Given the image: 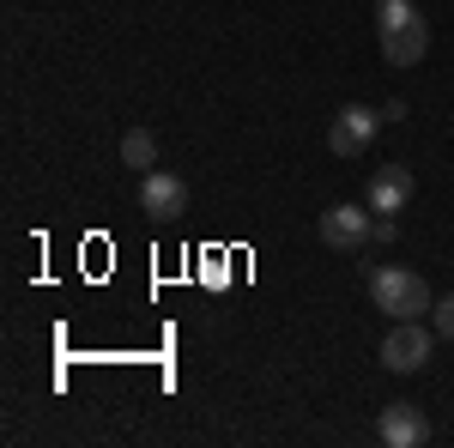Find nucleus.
<instances>
[{"mask_svg":"<svg viewBox=\"0 0 454 448\" xmlns=\"http://www.w3.org/2000/svg\"><path fill=\"white\" fill-rule=\"evenodd\" d=\"M121 164H134V170H152V164H158V139L145 134V128H128V134H121Z\"/></svg>","mask_w":454,"mask_h":448,"instance_id":"9","label":"nucleus"},{"mask_svg":"<svg viewBox=\"0 0 454 448\" xmlns=\"http://www.w3.org/2000/svg\"><path fill=\"white\" fill-rule=\"evenodd\" d=\"M430 321H436V340H454V297H442V303L430 310Z\"/></svg>","mask_w":454,"mask_h":448,"instance_id":"10","label":"nucleus"},{"mask_svg":"<svg viewBox=\"0 0 454 448\" xmlns=\"http://www.w3.org/2000/svg\"><path fill=\"white\" fill-rule=\"evenodd\" d=\"M376 6H382V0H376Z\"/></svg>","mask_w":454,"mask_h":448,"instance_id":"11","label":"nucleus"},{"mask_svg":"<svg viewBox=\"0 0 454 448\" xmlns=\"http://www.w3.org/2000/svg\"><path fill=\"white\" fill-rule=\"evenodd\" d=\"M376 237V218H370V212L364 207H327L321 212V242H327V248H364V242Z\"/></svg>","mask_w":454,"mask_h":448,"instance_id":"5","label":"nucleus"},{"mask_svg":"<svg viewBox=\"0 0 454 448\" xmlns=\"http://www.w3.org/2000/svg\"><path fill=\"white\" fill-rule=\"evenodd\" d=\"M412 170L406 164H382V170L370 176V212H382V218H394V212H406V200H412Z\"/></svg>","mask_w":454,"mask_h":448,"instance_id":"8","label":"nucleus"},{"mask_svg":"<svg viewBox=\"0 0 454 448\" xmlns=\"http://www.w3.org/2000/svg\"><path fill=\"white\" fill-rule=\"evenodd\" d=\"M370 297H376V310L394 315V321H419L424 310H436V303H430V285H424L419 273H406V267L370 273Z\"/></svg>","mask_w":454,"mask_h":448,"instance_id":"1","label":"nucleus"},{"mask_svg":"<svg viewBox=\"0 0 454 448\" xmlns=\"http://www.w3.org/2000/svg\"><path fill=\"white\" fill-rule=\"evenodd\" d=\"M376 31H382V55H387V67H419L424 49H430V25H424V12L400 19V25H376Z\"/></svg>","mask_w":454,"mask_h":448,"instance_id":"4","label":"nucleus"},{"mask_svg":"<svg viewBox=\"0 0 454 448\" xmlns=\"http://www.w3.org/2000/svg\"><path fill=\"white\" fill-rule=\"evenodd\" d=\"M140 212H152V218H176V212H188V182L170 176V170H145Z\"/></svg>","mask_w":454,"mask_h":448,"instance_id":"7","label":"nucleus"},{"mask_svg":"<svg viewBox=\"0 0 454 448\" xmlns=\"http://www.w3.org/2000/svg\"><path fill=\"white\" fill-rule=\"evenodd\" d=\"M376 436H382L387 448H419L424 436H430V424H424V406H412V400H387L382 418H376Z\"/></svg>","mask_w":454,"mask_h":448,"instance_id":"6","label":"nucleus"},{"mask_svg":"<svg viewBox=\"0 0 454 448\" xmlns=\"http://www.w3.org/2000/svg\"><path fill=\"white\" fill-rule=\"evenodd\" d=\"M424 364H430V334H424L419 321H394V334L382 340V370L412 376V370H424Z\"/></svg>","mask_w":454,"mask_h":448,"instance_id":"3","label":"nucleus"},{"mask_svg":"<svg viewBox=\"0 0 454 448\" xmlns=\"http://www.w3.org/2000/svg\"><path fill=\"white\" fill-rule=\"evenodd\" d=\"M376 122H382V115L370 104H346L327 122V152H333V158H364L370 139H376Z\"/></svg>","mask_w":454,"mask_h":448,"instance_id":"2","label":"nucleus"}]
</instances>
